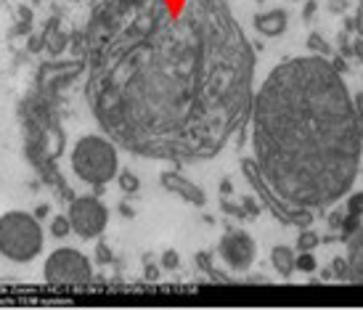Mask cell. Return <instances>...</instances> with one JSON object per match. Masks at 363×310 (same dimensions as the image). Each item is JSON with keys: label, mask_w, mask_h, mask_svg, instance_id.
Masks as SVG:
<instances>
[{"label": "cell", "mask_w": 363, "mask_h": 310, "mask_svg": "<svg viewBox=\"0 0 363 310\" xmlns=\"http://www.w3.org/2000/svg\"><path fill=\"white\" fill-rule=\"evenodd\" d=\"M218 255L231 270H247L257 258V244L247 231H228L218 244Z\"/></svg>", "instance_id": "cell-7"}, {"label": "cell", "mask_w": 363, "mask_h": 310, "mask_svg": "<svg viewBox=\"0 0 363 310\" xmlns=\"http://www.w3.org/2000/svg\"><path fill=\"white\" fill-rule=\"evenodd\" d=\"M247 125L255 167L279 204L323 210L353 189L363 157L361 120L329 59L300 56L273 67Z\"/></svg>", "instance_id": "cell-2"}, {"label": "cell", "mask_w": 363, "mask_h": 310, "mask_svg": "<svg viewBox=\"0 0 363 310\" xmlns=\"http://www.w3.org/2000/svg\"><path fill=\"white\" fill-rule=\"evenodd\" d=\"M329 223H332V228H340V226H342V218L334 212V215H329Z\"/></svg>", "instance_id": "cell-28"}, {"label": "cell", "mask_w": 363, "mask_h": 310, "mask_svg": "<svg viewBox=\"0 0 363 310\" xmlns=\"http://www.w3.org/2000/svg\"><path fill=\"white\" fill-rule=\"evenodd\" d=\"M111 260V252L106 250V244H99V262H109Z\"/></svg>", "instance_id": "cell-24"}, {"label": "cell", "mask_w": 363, "mask_h": 310, "mask_svg": "<svg viewBox=\"0 0 363 310\" xmlns=\"http://www.w3.org/2000/svg\"><path fill=\"white\" fill-rule=\"evenodd\" d=\"M318 241H321L318 233H313V231H303V233L297 236V247H300V252H311L313 247H318Z\"/></svg>", "instance_id": "cell-15"}, {"label": "cell", "mask_w": 363, "mask_h": 310, "mask_svg": "<svg viewBox=\"0 0 363 310\" xmlns=\"http://www.w3.org/2000/svg\"><path fill=\"white\" fill-rule=\"evenodd\" d=\"M294 268L303 270V273H313V270H315V258H313L311 252H303V255L297 258V262H294Z\"/></svg>", "instance_id": "cell-17"}, {"label": "cell", "mask_w": 363, "mask_h": 310, "mask_svg": "<svg viewBox=\"0 0 363 310\" xmlns=\"http://www.w3.org/2000/svg\"><path fill=\"white\" fill-rule=\"evenodd\" d=\"M45 212H48V204H40V207H38V215H35V218H43Z\"/></svg>", "instance_id": "cell-30"}, {"label": "cell", "mask_w": 363, "mask_h": 310, "mask_svg": "<svg viewBox=\"0 0 363 310\" xmlns=\"http://www.w3.org/2000/svg\"><path fill=\"white\" fill-rule=\"evenodd\" d=\"M361 228V218H355V215H347L342 221V231H345V236H353L355 231Z\"/></svg>", "instance_id": "cell-20"}, {"label": "cell", "mask_w": 363, "mask_h": 310, "mask_svg": "<svg viewBox=\"0 0 363 310\" xmlns=\"http://www.w3.org/2000/svg\"><path fill=\"white\" fill-rule=\"evenodd\" d=\"M353 27H355V30H358V35H361V38H363V9L358 11V16H355Z\"/></svg>", "instance_id": "cell-27"}, {"label": "cell", "mask_w": 363, "mask_h": 310, "mask_svg": "<svg viewBox=\"0 0 363 310\" xmlns=\"http://www.w3.org/2000/svg\"><path fill=\"white\" fill-rule=\"evenodd\" d=\"M347 281L363 284V226L347 239Z\"/></svg>", "instance_id": "cell-9"}, {"label": "cell", "mask_w": 363, "mask_h": 310, "mask_svg": "<svg viewBox=\"0 0 363 310\" xmlns=\"http://www.w3.org/2000/svg\"><path fill=\"white\" fill-rule=\"evenodd\" d=\"M308 48H311L313 56H323V59H326V56H332V48H329V43L323 40L318 32H313L311 38H308Z\"/></svg>", "instance_id": "cell-12"}, {"label": "cell", "mask_w": 363, "mask_h": 310, "mask_svg": "<svg viewBox=\"0 0 363 310\" xmlns=\"http://www.w3.org/2000/svg\"><path fill=\"white\" fill-rule=\"evenodd\" d=\"M69 226L80 239H99L106 223H109V210L99 196H77L69 204Z\"/></svg>", "instance_id": "cell-6"}, {"label": "cell", "mask_w": 363, "mask_h": 310, "mask_svg": "<svg viewBox=\"0 0 363 310\" xmlns=\"http://www.w3.org/2000/svg\"><path fill=\"white\" fill-rule=\"evenodd\" d=\"M244 212H247V215H257V212H260V207H257V201H255L252 196L244 199Z\"/></svg>", "instance_id": "cell-22"}, {"label": "cell", "mask_w": 363, "mask_h": 310, "mask_svg": "<svg viewBox=\"0 0 363 310\" xmlns=\"http://www.w3.org/2000/svg\"><path fill=\"white\" fill-rule=\"evenodd\" d=\"M286 24H289V19H286V11L281 9L255 16V30L260 32V35H265V38H279V35H284Z\"/></svg>", "instance_id": "cell-10"}, {"label": "cell", "mask_w": 363, "mask_h": 310, "mask_svg": "<svg viewBox=\"0 0 363 310\" xmlns=\"http://www.w3.org/2000/svg\"><path fill=\"white\" fill-rule=\"evenodd\" d=\"M43 279L53 287H82L93 279L91 260L74 247H59L45 258Z\"/></svg>", "instance_id": "cell-5"}, {"label": "cell", "mask_w": 363, "mask_h": 310, "mask_svg": "<svg viewBox=\"0 0 363 310\" xmlns=\"http://www.w3.org/2000/svg\"><path fill=\"white\" fill-rule=\"evenodd\" d=\"M72 3H80V0H72Z\"/></svg>", "instance_id": "cell-31"}, {"label": "cell", "mask_w": 363, "mask_h": 310, "mask_svg": "<svg viewBox=\"0 0 363 310\" xmlns=\"http://www.w3.org/2000/svg\"><path fill=\"white\" fill-rule=\"evenodd\" d=\"M353 53H355V59H358V61H361V64H363V38H358V40H355Z\"/></svg>", "instance_id": "cell-25"}, {"label": "cell", "mask_w": 363, "mask_h": 310, "mask_svg": "<svg viewBox=\"0 0 363 310\" xmlns=\"http://www.w3.org/2000/svg\"><path fill=\"white\" fill-rule=\"evenodd\" d=\"M69 162L74 175L93 189H104L120 175V154L106 135H82L72 149Z\"/></svg>", "instance_id": "cell-3"}, {"label": "cell", "mask_w": 363, "mask_h": 310, "mask_svg": "<svg viewBox=\"0 0 363 310\" xmlns=\"http://www.w3.org/2000/svg\"><path fill=\"white\" fill-rule=\"evenodd\" d=\"M315 9H318V3H315V0H311V3L305 6V11H303V19H305V21H311V19H313V13H315Z\"/></svg>", "instance_id": "cell-23"}, {"label": "cell", "mask_w": 363, "mask_h": 310, "mask_svg": "<svg viewBox=\"0 0 363 310\" xmlns=\"http://www.w3.org/2000/svg\"><path fill=\"white\" fill-rule=\"evenodd\" d=\"M51 233L56 239H64V236H69L72 233V226H69V218H64V215H56L51 221Z\"/></svg>", "instance_id": "cell-13"}, {"label": "cell", "mask_w": 363, "mask_h": 310, "mask_svg": "<svg viewBox=\"0 0 363 310\" xmlns=\"http://www.w3.org/2000/svg\"><path fill=\"white\" fill-rule=\"evenodd\" d=\"M117 178H120V189L125 191V194H135V191L141 189V183H138V175H135V172H120Z\"/></svg>", "instance_id": "cell-14"}, {"label": "cell", "mask_w": 363, "mask_h": 310, "mask_svg": "<svg viewBox=\"0 0 363 310\" xmlns=\"http://www.w3.org/2000/svg\"><path fill=\"white\" fill-rule=\"evenodd\" d=\"M347 215H355V218H361L363 215V191L350 196V201H347Z\"/></svg>", "instance_id": "cell-18"}, {"label": "cell", "mask_w": 363, "mask_h": 310, "mask_svg": "<svg viewBox=\"0 0 363 310\" xmlns=\"http://www.w3.org/2000/svg\"><path fill=\"white\" fill-rule=\"evenodd\" d=\"M255 50L225 0H101L85 27V101L149 160L218 157L250 122Z\"/></svg>", "instance_id": "cell-1"}, {"label": "cell", "mask_w": 363, "mask_h": 310, "mask_svg": "<svg viewBox=\"0 0 363 310\" xmlns=\"http://www.w3.org/2000/svg\"><path fill=\"white\" fill-rule=\"evenodd\" d=\"M160 183L170 191V194L181 196L186 204H191V207H204V204H207V194H204L196 183H191L189 178H183L178 170H164L160 175Z\"/></svg>", "instance_id": "cell-8"}, {"label": "cell", "mask_w": 363, "mask_h": 310, "mask_svg": "<svg viewBox=\"0 0 363 310\" xmlns=\"http://www.w3.org/2000/svg\"><path fill=\"white\" fill-rule=\"evenodd\" d=\"M43 43H45V38H40V35H35L30 40V50H40L43 48Z\"/></svg>", "instance_id": "cell-26"}, {"label": "cell", "mask_w": 363, "mask_h": 310, "mask_svg": "<svg viewBox=\"0 0 363 310\" xmlns=\"http://www.w3.org/2000/svg\"><path fill=\"white\" fill-rule=\"evenodd\" d=\"M345 9V0H332V11H342Z\"/></svg>", "instance_id": "cell-29"}, {"label": "cell", "mask_w": 363, "mask_h": 310, "mask_svg": "<svg viewBox=\"0 0 363 310\" xmlns=\"http://www.w3.org/2000/svg\"><path fill=\"white\" fill-rule=\"evenodd\" d=\"M271 262L281 279H289V276L294 273V262H297V258H294L292 247L279 244V247H273V252H271Z\"/></svg>", "instance_id": "cell-11"}, {"label": "cell", "mask_w": 363, "mask_h": 310, "mask_svg": "<svg viewBox=\"0 0 363 310\" xmlns=\"http://www.w3.org/2000/svg\"><path fill=\"white\" fill-rule=\"evenodd\" d=\"M181 265V258H178V252H164L162 255V268H167V270H175Z\"/></svg>", "instance_id": "cell-19"}, {"label": "cell", "mask_w": 363, "mask_h": 310, "mask_svg": "<svg viewBox=\"0 0 363 310\" xmlns=\"http://www.w3.org/2000/svg\"><path fill=\"white\" fill-rule=\"evenodd\" d=\"M334 268V276H340V279H347V262L342 260V258H337V260L332 262Z\"/></svg>", "instance_id": "cell-21"}, {"label": "cell", "mask_w": 363, "mask_h": 310, "mask_svg": "<svg viewBox=\"0 0 363 310\" xmlns=\"http://www.w3.org/2000/svg\"><path fill=\"white\" fill-rule=\"evenodd\" d=\"M45 45H48L51 53H61V50L67 48V35H64V32H53L51 38L45 40Z\"/></svg>", "instance_id": "cell-16"}, {"label": "cell", "mask_w": 363, "mask_h": 310, "mask_svg": "<svg viewBox=\"0 0 363 310\" xmlns=\"http://www.w3.org/2000/svg\"><path fill=\"white\" fill-rule=\"evenodd\" d=\"M43 226L24 210H9L0 215V255L16 265L38 260L43 252Z\"/></svg>", "instance_id": "cell-4"}]
</instances>
